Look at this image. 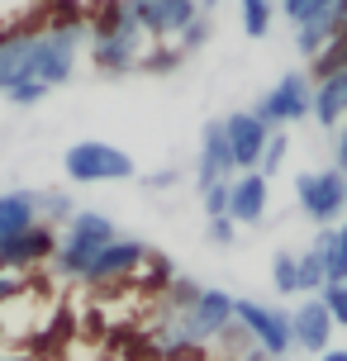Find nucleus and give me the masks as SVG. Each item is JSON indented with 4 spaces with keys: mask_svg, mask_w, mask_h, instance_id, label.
Wrapping results in <instances>:
<instances>
[{
    "mask_svg": "<svg viewBox=\"0 0 347 361\" xmlns=\"http://www.w3.org/2000/svg\"><path fill=\"white\" fill-rule=\"evenodd\" d=\"M81 43H86V19L67 15L53 19L43 34H34V48H29V76L43 81L48 90L67 86L76 76V57H81Z\"/></svg>",
    "mask_w": 347,
    "mask_h": 361,
    "instance_id": "obj_1",
    "label": "nucleus"
},
{
    "mask_svg": "<svg viewBox=\"0 0 347 361\" xmlns=\"http://www.w3.org/2000/svg\"><path fill=\"white\" fill-rule=\"evenodd\" d=\"M110 238H119L110 214H100V209H76V214L62 224V233H57V247H53V257H48V267H53L57 276L76 281L81 267H86Z\"/></svg>",
    "mask_w": 347,
    "mask_h": 361,
    "instance_id": "obj_2",
    "label": "nucleus"
},
{
    "mask_svg": "<svg viewBox=\"0 0 347 361\" xmlns=\"http://www.w3.org/2000/svg\"><path fill=\"white\" fill-rule=\"evenodd\" d=\"M62 176L72 185H110V180H128L133 176V157L114 143L100 138H81L62 152Z\"/></svg>",
    "mask_w": 347,
    "mask_h": 361,
    "instance_id": "obj_3",
    "label": "nucleus"
},
{
    "mask_svg": "<svg viewBox=\"0 0 347 361\" xmlns=\"http://www.w3.org/2000/svg\"><path fill=\"white\" fill-rule=\"evenodd\" d=\"M295 204H300V214L319 224V228H329L338 224L347 209V180L338 166H324V171H300L295 176Z\"/></svg>",
    "mask_w": 347,
    "mask_h": 361,
    "instance_id": "obj_4",
    "label": "nucleus"
},
{
    "mask_svg": "<svg viewBox=\"0 0 347 361\" xmlns=\"http://www.w3.org/2000/svg\"><path fill=\"white\" fill-rule=\"evenodd\" d=\"M233 324L252 338L272 361H286L291 352V314L267 300H233Z\"/></svg>",
    "mask_w": 347,
    "mask_h": 361,
    "instance_id": "obj_5",
    "label": "nucleus"
},
{
    "mask_svg": "<svg viewBox=\"0 0 347 361\" xmlns=\"http://www.w3.org/2000/svg\"><path fill=\"white\" fill-rule=\"evenodd\" d=\"M166 319H176V328H181L185 343L209 347L224 328L233 324V295H229V290H219V286H200L195 305L185 309V314H166Z\"/></svg>",
    "mask_w": 347,
    "mask_h": 361,
    "instance_id": "obj_6",
    "label": "nucleus"
},
{
    "mask_svg": "<svg viewBox=\"0 0 347 361\" xmlns=\"http://www.w3.org/2000/svg\"><path fill=\"white\" fill-rule=\"evenodd\" d=\"M310 100H314L310 76H305V72H286L276 86H267L262 95H257L252 114H257L267 128H286V124L310 119Z\"/></svg>",
    "mask_w": 347,
    "mask_h": 361,
    "instance_id": "obj_7",
    "label": "nucleus"
},
{
    "mask_svg": "<svg viewBox=\"0 0 347 361\" xmlns=\"http://www.w3.org/2000/svg\"><path fill=\"white\" fill-rule=\"evenodd\" d=\"M147 247L138 243V238H110L100 252L81 267V286H114V281H128V276H138V267H143Z\"/></svg>",
    "mask_w": 347,
    "mask_h": 361,
    "instance_id": "obj_8",
    "label": "nucleus"
},
{
    "mask_svg": "<svg viewBox=\"0 0 347 361\" xmlns=\"http://www.w3.org/2000/svg\"><path fill=\"white\" fill-rule=\"evenodd\" d=\"M219 128H224V143H229V157H233V171H257V157H262V147L272 138V128L262 124L252 109L224 114Z\"/></svg>",
    "mask_w": 347,
    "mask_h": 361,
    "instance_id": "obj_9",
    "label": "nucleus"
},
{
    "mask_svg": "<svg viewBox=\"0 0 347 361\" xmlns=\"http://www.w3.org/2000/svg\"><path fill=\"white\" fill-rule=\"evenodd\" d=\"M128 10L138 19V29H143L147 38H157V43H171L190 19L200 15L195 0H128Z\"/></svg>",
    "mask_w": 347,
    "mask_h": 361,
    "instance_id": "obj_10",
    "label": "nucleus"
},
{
    "mask_svg": "<svg viewBox=\"0 0 347 361\" xmlns=\"http://www.w3.org/2000/svg\"><path fill=\"white\" fill-rule=\"evenodd\" d=\"M53 247H57V228H48V224H34V228H24L19 238H10V243L0 247V271L19 276V271L48 267Z\"/></svg>",
    "mask_w": 347,
    "mask_h": 361,
    "instance_id": "obj_11",
    "label": "nucleus"
},
{
    "mask_svg": "<svg viewBox=\"0 0 347 361\" xmlns=\"http://www.w3.org/2000/svg\"><path fill=\"white\" fill-rule=\"evenodd\" d=\"M267 204H272V180L262 171H233V180H229V209L224 214L233 224H262Z\"/></svg>",
    "mask_w": 347,
    "mask_h": 361,
    "instance_id": "obj_12",
    "label": "nucleus"
},
{
    "mask_svg": "<svg viewBox=\"0 0 347 361\" xmlns=\"http://www.w3.org/2000/svg\"><path fill=\"white\" fill-rule=\"evenodd\" d=\"M333 319H329V309L319 305V295L314 300H305V305L291 314V347H305L310 357H319V352H329L333 347Z\"/></svg>",
    "mask_w": 347,
    "mask_h": 361,
    "instance_id": "obj_13",
    "label": "nucleus"
},
{
    "mask_svg": "<svg viewBox=\"0 0 347 361\" xmlns=\"http://www.w3.org/2000/svg\"><path fill=\"white\" fill-rule=\"evenodd\" d=\"M147 53V38H91V62L100 76H128L138 72V57Z\"/></svg>",
    "mask_w": 347,
    "mask_h": 361,
    "instance_id": "obj_14",
    "label": "nucleus"
},
{
    "mask_svg": "<svg viewBox=\"0 0 347 361\" xmlns=\"http://www.w3.org/2000/svg\"><path fill=\"white\" fill-rule=\"evenodd\" d=\"M233 176V157H229V143H224V128L219 119L214 124H205L200 133V157H195V190L205 185H219V180Z\"/></svg>",
    "mask_w": 347,
    "mask_h": 361,
    "instance_id": "obj_15",
    "label": "nucleus"
},
{
    "mask_svg": "<svg viewBox=\"0 0 347 361\" xmlns=\"http://www.w3.org/2000/svg\"><path fill=\"white\" fill-rule=\"evenodd\" d=\"M329 233H333V228H319L310 247H305V252H295L300 295H319V290L329 286Z\"/></svg>",
    "mask_w": 347,
    "mask_h": 361,
    "instance_id": "obj_16",
    "label": "nucleus"
},
{
    "mask_svg": "<svg viewBox=\"0 0 347 361\" xmlns=\"http://www.w3.org/2000/svg\"><path fill=\"white\" fill-rule=\"evenodd\" d=\"M310 114H314V124H324V128L343 124V119H347V72H338V76H329V81L314 86Z\"/></svg>",
    "mask_w": 347,
    "mask_h": 361,
    "instance_id": "obj_17",
    "label": "nucleus"
},
{
    "mask_svg": "<svg viewBox=\"0 0 347 361\" xmlns=\"http://www.w3.org/2000/svg\"><path fill=\"white\" fill-rule=\"evenodd\" d=\"M38 214H34V195L29 190H0V247L19 238L24 228H34Z\"/></svg>",
    "mask_w": 347,
    "mask_h": 361,
    "instance_id": "obj_18",
    "label": "nucleus"
},
{
    "mask_svg": "<svg viewBox=\"0 0 347 361\" xmlns=\"http://www.w3.org/2000/svg\"><path fill=\"white\" fill-rule=\"evenodd\" d=\"M29 48L34 34H0V95L15 81H29Z\"/></svg>",
    "mask_w": 347,
    "mask_h": 361,
    "instance_id": "obj_19",
    "label": "nucleus"
},
{
    "mask_svg": "<svg viewBox=\"0 0 347 361\" xmlns=\"http://www.w3.org/2000/svg\"><path fill=\"white\" fill-rule=\"evenodd\" d=\"M338 72H347V29H338V34L319 48V53L310 57V86H319V81H329V76H338Z\"/></svg>",
    "mask_w": 347,
    "mask_h": 361,
    "instance_id": "obj_20",
    "label": "nucleus"
},
{
    "mask_svg": "<svg viewBox=\"0 0 347 361\" xmlns=\"http://www.w3.org/2000/svg\"><path fill=\"white\" fill-rule=\"evenodd\" d=\"M29 195H34L38 224H48V228H57V224H67V219L76 214V200L67 195V190H29Z\"/></svg>",
    "mask_w": 347,
    "mask_h": 361,
    "instance_id": "obj_21",
    "label": "nucleus"
},
{
    "mask_svg": "<svg viewBox=\"0 0 347 361\" xmlns=\"http://www.w3.org/2000/svg\"><path fill=\"white\" fill-rule=\"evenodd\" d=\"M238 15H243V34H248V38H267L276 5H272V0H238Z\"/></svg>",
    "mask_w": 347,
    "mask_h": 361,
    "instance_id": "obj_22",
    "label": "nucleus"
},
{
    "mask_svg": "<svg viewBox=\"0 0 347 361\" xmlns=\"http://www.w3.org/2000/svg\"><path fill=\"white\" fill-rule=\"evenodd\" d=\"M286 152H291V138H286V128H272V138H267V147H262V157H257V171L272 180L281 166H286Z\"/></svg>",
    "mask_w": 347,
    "mask_h": 361,
    "instance_id": "obj_23",
    "label": "nucleus"
},
{
    "mask_svg": "<svg viewBox=\"0 0 347 361\" xmlns=\"http://www.w3.org/2000/svg\"><path fill=\"white\" fill-rule=\"evenodd\" d=\"M171 43H176V48H181V57H190V53H200L205 43H209V15H205V10H200V15L190 19V24H185L181 34L171 38Z\"/></svg>",
    "mask_w": 347,
    "mask_h": 361,
    "instance_id": "obj_24",
    "label": "nucleus"
},
{
    "mask_svg": "<svg viewBox=\"0 0 347 361\" xmlns=\"http://www.w3.org/2000/svg\"><path fill=\"white\" fill-rule=\"evenodd\" d=\"M319 305L329 309L333 328H347V281H329V286L319 290Z\"/></svg>",
    "mask_w": 347,
    "mask_h": 361,
    "instance_id": "obj_25",
    "label": "nucleus"
},
{
    "mask_svg": "<svg viewBox=\"0 0 347 361\" xmlns=\"http://www.w3.org/2000/svg\"><path fill=\"white\" fill-rule=\"evenodd\" d=\"M185 57H181V48L171 43V48H152V53H143L138 57V72H152V76H162V72H176Z\"/></svg>",
    "mask_w": 347,
    "mask_h": 361,
    "instance_id": "obj_26",
    "label": "nucleus"
},
{
    "mask_svg": "<svg viewBox=\"0 0 347 361\" xmlns=\"http://www.w3.org/2000/svg\"><path fill=\"white\" fill-rule=\"evenodd\" d=\"M329 281H347V219L329 233Z\"/></svg>",
    "mask_w": 347,
    "mask_h": 361,
    "instance_id": "obj_27",
    "label": "nucleus"
},
{
    "mask_svg": "<svg viewBox=\"0 0 347 361\" xmlns=\"http://www.w3.org/2000/svg\"><path fill=\"white\" fill-rule=\"evenodd\" d=\"M272 286L281 295H300V276H295V252H276L272 257Z\"/></svg>",
    "mask_w": 347,
    "mask_h": 361,
    "instance_id": "obj_28",
    "label": "nucleus"
},
{
    "mask_svg": "<svg viewBox=\"0 0 347 361\" xmlns=\"http://www.w3.org/2000/svg\"><path fill=\"white\" fill-rule=\"evenodd\" d=\"M5 100H10V105H19V109H29V105H38V100H48V86L29 76V81H15V86L5 90Z\"/></svg>",
    "mask_w": 347,
    "mask_h": 361,
    "instance_id": "obj_29",
    "label": "nucleus"
},
{
    "mask_svg": "<svg viewBox=\"0 0 347 361\" xmlns=\"http://www.w3.org/2000/svg\"><path fill=\"white\" fill-rule=\"evenodd\" d=\"M229 180H233V176H229ZM229 180L205 185V190H200V204H205V214H209V219H219L224 209H229Z\"/></svg>",
    "mask_w": 347,
    "mask_h": 361,
    "instance_id": "obj_30",
    "label": "nucleus"
},
{
    "mask_svg": "<svg viewBox=\"0 0 347 361\" xmlns=\"http://www.w3.org/2000/svg\"><path fill=\"white\" fill-rule=\"evenodd\" d=\"M205 233H209V243H214V247H233L238 224H233L229 214H219V219H209V228H205Z\"/></svg>",
    "mask_w": 347,
    "mask_h": 361,
    "instance_id": "obj_31",
    "label": "nucleus"
},
{
    "mask_svg": "<svg viewBox=\"0 0 347 361\" xmlns=\"http://www.w3.org/2000/svg\"><path fill=\"white\" fill-rule=\"evenodd\" d=\"M176 176H181L176 166H162V171H152V176H143V185H147V190H171V185H176Z\"/></svg>",
    "mask_w": 347,
    "mask_h": 361,
    "instance_id": "obj_32",
    "label": "nucleus"
},
{
    "mask_svg": "<svg viewBox=\"0 0 347 361\" xmlns=\"http://www.w3.org/2000/svg\"><path fill=\"white\" fill-rule=\"evenodd\" d=\"M333 166L347 171V119L338 124V133H333Z\"/></svg>",
    "mask_w": 347,
    "mask_h": 361,
    "instance_id": "obj_33",
    "label": "nucleus"
},
{
    "mask_svg": "<svg viewBox=\"0 0 347 361\" xmlns=\"http://www.w3.org/2000/svg\"><path fill=\"white\" fill-rule=\"evenodd\" d=\"M15 290H19V276H10V271H0V305H5V300H10Z\"/></svg>",
    "mask_w": 347,
    "mask_h": 361,
    "instance_id": "obj_34",
    "label": "nucleus"
},
{
    "mask_svg": "<svg viewBox=\"0 0 347 361\" xmlns=\"http://www.w3.org/2000/svg\"><path fill=\"white\" fill-rule=\"evenodd\" d=\"M319 361H347V347H329V352H319Z\"/></svg>",
    "mask_w": 347,
    "mask_h": 361,
    "instance_id": "obj_35",
    "label": "nucleus"
},
{
    "mask_svg": "<svg viewBox=\"0 0 347 361\" xmlns=\"http://www.w3.org/2000/svg\"><path fill=\"white\" fill-rule=\"evenodd\" d=\"M195 5H200V10H214V5H219V0H195Z\"/></svg>",
    "mask_w": 347,
    "mask_h": 361,
    "instance_id": "obj_36",
    "label": "nucleus"
},
{
    "mask_svg": "<svg viewBox=\"0 0 347 361\" xmlns=\"http://www.w3.org/2000/svg\"><path fill=\"white\" fill-rule=\"evenodd\" d=\"M343 180H347V171H343Z\"/></svg>",
    "mask_w": 347,
    "mask_h": 361,
    "instance_id": "obj_37",
    "label": "nucleus"
},
{
    "mask_svg": "<svg viewBox=\"0 0 347 361\" xmlns=\"http://www.w3.org/2000/svg\"><path fill=\"white\" fill-rule=\"evenodd\" d=\"M0 361H5V357H0Z\"/></svg>",
    "mask_w": 347,
    "mask_h": 361,
    "instance_id": "obj_38",
    "label": "nucleus"
}]
</instances>
